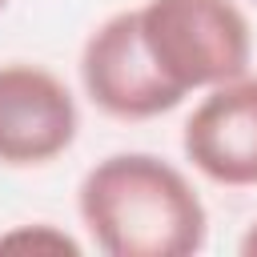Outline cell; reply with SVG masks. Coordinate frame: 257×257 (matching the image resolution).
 <instances>
[{
	"instance_id": "5",
	"label": "cell",
	"mask_w": 257,
	"mask_h": 257,
	"mask_svg": "<svg viewBox=\"0 0 257 257\" xmlns=\"http://www.w3.org/2000/svg\"><path fill=\"white\" fill-rule=\"evenodd\" d=\"M209 96L189 112L181 149L201 177L225 189L257 185V76L241 72L205 88Z\"/></svg>"
},
{
	"instance_id": "6",
	"label": "cell",
	"mask_w": 257,
	"mask_h": 257,
	"mask_svg": "<svg viewBox=\"0 0 257 257\" xmlns=\"http://www.w3.org/2000/svg\"><path fill=\"white\" fill-rule=\"evenodd\" d=\"M0 249H32V253H68V257H76L80 253V245L68 237V233H60L56 225H48V221H40V225H16L12 233H0Z\"/></svg>"
},
{
	"instance_id": "8",
	"label": "cell",
	"mask_w": 257,
	"mask_h": 257,
	"mask_svg": "<svg viewBox=\"0 0 257 257\" xmlns=\"http://www.w3.org/2000/svg\"><path fill=\"white\" fill-rule=\"evenodd\" d=\"M4 4H8V0H0V12H4Z\"/></svg>"
},
{
	"instance_id": "3",
	"label": "cell",
	"mask_w": 257,
	"mask_h": 257,
	"mask_svg": "<svg viewBox=\"0 0 257 257\" xmlns=\"http://www.w3.org/2000/svg\"><path fill=\"white\" fill-rule=\"evenodd\" d=\"M80 84L84 96L112 120H153L185 100L153 68L137 28V8L112 12L88 32L80 48Z\"/></svg>"
},
{
	"instance_id": "1",
	"label": "cell",
	"mask_w": 257,
	"mask_h": 257,
	"mask_svg": "<svg viewBox=\"0 0 257 257\" xmlns=\"http://www.w3.org/2000/svg\"><path fill=\"white\" fill-rule=\"evenodd\" d=\"M80 221L108 257H193L205 249L209 213L193 181L157 153H112L76 189Z\"/></svg>"
},
{
	"instance_id": "2",
	"label": "cell",
	"mask_w": 257,
	"mask_h": 257,
	"mask_svg": "<svg viewBox=\"0 0 257 257\" xmlns=\"http://www.w3.org/2000/svg\"><path fill=\"white\" fill-rule=\"evenodd\" d=\"M137 28L153 68L181 96L249 72L253 32L237 0H145Z\"/></svg>"
},
{
	"instance_id": "7",
	"label": "cell",
	"mask_w": 257,
	"mask_h": 257,
	"mask_svg": "<svg viewBox=\"0 0 257 257\" xmlns=\"http://www.w3.org/2000/svg\"><path fill=\"white\" fill-rule=\"evenodd\" d=\"M237 249H241V257H257V221L245 229V237H241V245H237Z\"/></svg>"
},
{
	"instance_id": "4",
	"label": "cell",
	"mask_w": 257,
	"mask_h": 257,
	"mask_svg": "<svg viewBox=\"0 0 257 257\" xmlns=\"http://www.w3.org/2000/svg\"><path fill=\"white\" fill-rule=\"evenodd\" d=\"M80 128L68 84L40 64H0V165L32 169L72 149Z\"/></svg>"
}]
</instances>
